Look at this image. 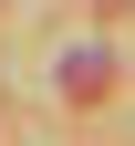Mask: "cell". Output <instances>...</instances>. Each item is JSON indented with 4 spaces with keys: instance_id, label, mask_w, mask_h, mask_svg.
Here are the masks:
<instances>
[{
    "instance_id": "6da1fadb",
    "label": "cell",
    "mask_w": 135,
    "mask_h": 146,
    "mask_svg": "<svg viewBox=\"0 0 135 146\" xmlns=\"http://www.w3.org/2000/svg\"><path fill=\"white\" fill-rule=\"evenodd\" d=\"M104 84H114V52H104V42H73V52H63V94H73V104H94Z\"/></svg>"
}]
</instances>
